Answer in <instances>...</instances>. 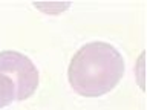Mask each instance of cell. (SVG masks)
Listing matches in <instances>:
<instances>
[]
</instances>
